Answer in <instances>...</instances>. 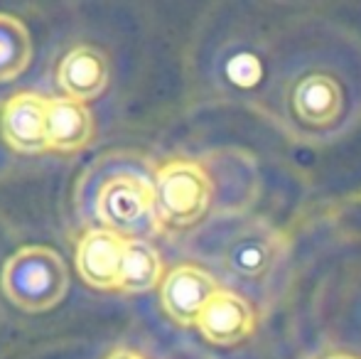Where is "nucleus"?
Masks as SVG:
<instances>
[{"mask_svg":"<svg viewBox=\"0 0 361 359\" xmlns=\"http://www.w3.org/2000/svg\"><path fill=\"white\" fill-rule=\"evenodd\" d=\"M94 217L126 241H145L162 229L155 209V185L133 170H116L94 192Z\"/></svg>","mask_w":361,"mask_h":359,"instance_id":"nucleus-1","label":"nucleus"},{"mask_svg":"<svg viewBox=\"0 0 361 359\" xmlns=\"http://www.w3.org/2000/svg\"><path fill=\"white\" fill-rule=\"evenodd\" d=\"M69 288V269L49 246H23L3 266V291L27 312L54 308Z\"/></svg>","mask_w":361,"mask_h":359,"instance_id":"nucleus-2","label":"nucleus"},{"mask_svg":"<svg viewBox=\"0 0 361 359\" xmlns=\"http://www.w3.org/2000/svg\"><path fill=\"white\" fill-rule=\"evenodd\" d=\"M155 209L162 226H192L212 205V182L195 160H170L155 173Z\"/></svg>","mask_w":361,"mask_h":359,"instance_id":"nucleus-3","label":"nucleus"},{"mask_svg":"<svg viewBox=\"0 0 361 359\" xmlns=\"http://www.w3.org/2000/svg\"><path fill=\"white\" fill-rule=\"evenodd\" d=\"M221 291L214 276H209L200 266H177L162 278L160 300L165 312L177 325H197L207 303Z\"/></svg>","mask_w":361,"mask_h":359,"instance_id":"nucleus-4","label":"nucleus"},{"mask_svg":"<svg viewBox=\"0 0 361 359\" xmlns=\"http://www.w3.org/2000/svg\"><path fill=\"white\" fill-rule=\"evenodd\" d=\"M49 99L39 94H15L0 111V130L5 143L18 153H42L49 150L47 140Z\"/></svg>","mask_w":361,"mask_h":359,"instance_id":"nucleus-5","label":"nucleus"},{"mask_svg":"<svg viewBox=\"0 0 361 359\" xmlns=\"http://www.w3.org/2000/svg\"><path fill=\"white\" fill-rule=\"evenodd\" d=\"M126 239L109 229H91L76 244V271L99 291H111L121 286Z\"/></svg>","mask_w":361,"mask_h":359,"instance_id":"nucleus-6","label":"nucleus"},{"mask_svg":"<svg viewBox=\"0 0 361 359\" xmlns=\"http://www.w3.org/2000/svg\"><path fill=\"white\" fill-rule=\"evenodd\" d=\"M197 327L214 345H236L253 332L256 315L238 293L221 288L202 310Z\"/></svg>","mask_w":361,"mask_h":359,"instance_id":"nucleus-7","label":"nucleus"},{"mask_svg":"<svg viewBox=\"0 0 361 359\" xmlns=\"http://www.w3.org/2000/svg\"><path fill=\"white\" fill-rule=\"evenodd\" d=\"M109 59L94 44H79L62 59L57 69V79L69 99L86 101L96 99L109 84Z\"/></svg>","mask_w":361,"mask_h":359,"instance_id":"nucleus-8","label":"nucleus"},{"mask_svg":"<svg viewBox=\"0 0 361 359\" xmlns=\"http://www.w3.org/2000/svg\"><path fill=\"white\" fill-rule=\"evenodd\" d=\"M94 138V116L86 104L74 99H49L47 140L49 148L59 153H74Z\"/></svg>","mask_w":361,"mask_h":359,"instance_id":"nucleus-9","label":"nucleus"},{"mask_svg":"<svg viewBox=\"0 0 361 359\" xmlns=\"http://www.w3.org/2000/svg\"><path fill=\"white\" fill-rule=\"evenodd\" d=\"M295 114L307 123H329L342 109V91L332 77L310 74L293 91Z\"/></svg>","mask_w":361,"mask_h":359,"instance_id":"nucleus-10","label":"nucleus"},{"mask_svg":"<svg viewBox=\"0 0 361 359\" xmlns=\"http://www.w3.org/2000/svg\"><path fill=\"white\" fill-rule=\"evenodd\" d=\"M162 281V259L147 241H126L121 266V291L147 293Z\"/></svg>","mask_w":361,"mask_h":359,"instance_id":"nucleus-11","label":"nucleus"},{"mask_svg":"<svg viewBox=\"0 0 361 359\" xmlns=\"http://www.w3.org/2000/svg\"><path fill=\"white\" fill-rule=\"evenodd\" d=\"M32 59V39L18 18L0 13V82H13Z\"/></svg>","mask_w":361,"mask_h":359,"instance_id":"nucleus-12","label":"nucleus"},{"mask_svg":"<svg viewBox=\"0 0 361 359\" xmlns=\"http://www.w3.org/2000/svg\"><path fill=\"white\" fill-rule=\"evenodd\" d=\"M106 359H145V357L140 355V352H135V350H123V347H121V350L111 352Z\"/></svg>","mask_w":361,"mask_h":359,"instance_id":"nucleus-13","label":"nucleus"},{"mask_svg":"<svg viewBox=\"0 0 361 359\" xmlns=\"http://www.w3.org/2000/svg\"><path fill=\"white\" fill-rule=\"evenodd\" d=\"M327 359H357V357H352V355H344V352H339V355H329Z\"/></svg>","mask_w":361,"mask_h":359,"instance_id":"nucleus-14","label":"nucleus"}]
</instances>
